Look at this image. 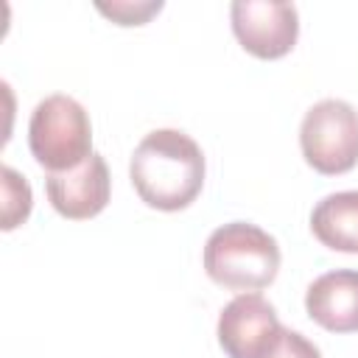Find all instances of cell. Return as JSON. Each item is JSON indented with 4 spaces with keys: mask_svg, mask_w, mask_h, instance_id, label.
<instances>
[{
    "mask_svg": "<svg viewBox=\"0 0 358 358\" xmlns=\"http://www.w3.org/2000/svg\"><path fill=\"white\" fill-rule=\"evenodd\" d=\"M204 154L179 129L148 131L131 154L129 176L137 196L162 213L185 210L204 185Z\"/></svg>",
    "mask_w": 358,
    "mask_h": 358,
    "instance_id": "obj_1",
    "label": "cell"
},
{
    "mask_svg": "<svg viewBox=\"0 0 358 358\" xmlns=\"http://www.w3.org/2000/svg\"><path fill=\"white\" fill-rule=\"evenodd\" d=\"M280 268L277 241L249 221H232L218 229L204 243V271L213 282L232 291H260Z\"/></svg>",
    "mask_w": 358,
    "mask_h": 358,
    "instance_id": "obj_2",
    "label": "cell"
},
{
    "mask_svg": "<svg viewBox=\"0 0 358 358\" xmlns=\"http://www.w3.org/2000/svg\"><path fill=\"white\" fill-rule=\"evenodd\" d=\"M28 145L48 173L78 168L92 154V126L87 109L70 95H48L28 123Z\"/></svg>",
    "mask_w": 358,
    "mask_h": 358,
    "instance_id": "obj_3",
    "label": "cell"
},
{
    "mask_svg": "<svg viewBox=\"0 0 358 358\" xmlns=\"http://www.w3.org/2000/svg\"><path fill=\"white\" fill-rule=\"evenodd\" d=\"M305 162L327 176L347 173L358 162V112L352 103L324 98L313 103L299 126Z\"/></svg>",
    "mask_w": 358,
    "mask_h": 358,
    "instance_id": "obj_4",
    "label": "cell"
},
{
    "mask_svg": "<svg viewBox=\"0 0 358 358\" xmlns=\"http://www.w3.org/2000/svg\"><path fill=\"white\" fill-rule=\"evenodd\" d=\"M232 31L243 50L257 59L285 56L299 36V14L294 3L282 0H235Z\"/></svg>",
    "mask_w": 358,
    "mask_h": 358,
    "instance_id": "obj_5",
    "label": "cell"
},
{
    "mask_svg": "<svg viewBox=\"0 0 358 358\" xmlns=\"http://www.w3.org/2000/svg\"><path fill=\"white\" fill-rule=\"evenodd\" d=\"M282 330L277 310L260 294H238L218 316V344L229 358H266Z\"/></svg>",
    "mask_w": 358,
    "mask_h": 358,
    "instance_id": "obj_6",
    "label": "cell"
},
{
    "mask_svg": "<svg viewBox=\"0 0 358 358\" xmlns=\"http://www.w3.org/2000/svg\"><path fill=\"white\" fill-rule=\"evenodd\" d=\"M45 190L59 215L73 218V221L92 218L109 204L112 179H109L106 159L92 151L78 168L64 171V173H48Z\"/></svg>",
    "mask_w": 358,
    "mask_h": 358,
    "instance_id": "obj_7",
    "label": "cell"
},
{
    "mask_svg": "<svg viewBox=\"0 0 358 358\" xmlns=\"http://www.w3.org/2000/svg\"><path fill=\"white\" fill-rule=\"evenodd\" d=\"M308 316L333 333L358 330V271L336 268L316 277L305 294Z\"/></svg>",
    "mask_w": 358,
    "mask_h": 358,
    "instance_id": "obj_8",
    "label": "cell"
},
{
    "mask_svg": "<svg viewBox=\"0 0 358 358\" xmlns=\"http://www.w3.org/2000/svg\"><path fill=\"white\" fill-rule=\"evenodd\" d=\"M310 229L327 249L358 255V190L324 196L310 213Z\"/></svg>",
    "mask_w": 358,
    "mask_h": 358,
    "instance_id": "obj_9",
    "label": "cell"
},
{
    "mask_svg": "<svg viewBox=\"0 0 358 358\" xmlns=\"http://www.w3.org/2000/svg\"><path fill=\"white\" fill-rule=\"evenodd\" d=\"M0 176H3V229H14L31 213V187L8 165H3Z\"/></svg>",
    "mask_w": 358,
    "mask_h": 358,
    "instance_id": "obj_10",
    "label": "cell"
},
{
    "mask_svg": "<svg viewBox=\"0 0 358 358\" xmlns=\"http://www.w3.org/2000/svg\"><path fill=\"white\" fill-rule=\"evenodd\" d=\"M162 8V0H151V3H98V11L112 17L117 25H143L151 14H157Z\"/></svg>",
    "mask_w": 358,
    "mask_h": 358,
    "instance_id": "obj_11",
    "label": "cell"
},
{
    "mask_svg": "<svg viewBox=\"0 0 358 358\" xmlns=\"http://www.w3.org/2000/svg\"><path fill=\"white\" fill-rule=\"evenodd\" d=\"M266 358H322V355H319L316 344L308 341L302 333H296V330H282L280 344H277Z\"/></svg>",
    "mask_w": 358,
    "mask_h": 358,
    "instance_id": "obj_12",
    "label": "cell"
}]
</instances>
